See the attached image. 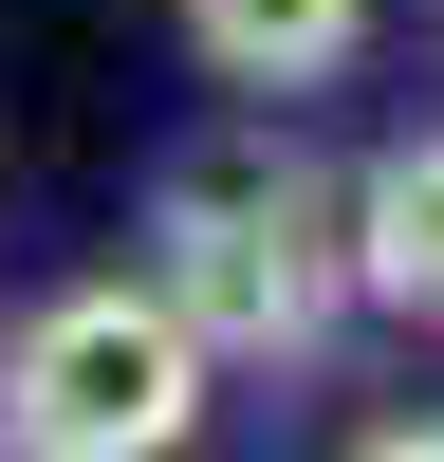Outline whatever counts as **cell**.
I'll list each match as a JSON object with an SVG mask.
<instances>
[{
    "label": "cell",
    "mask_w": 444,
    "mask_h": 462,
    "mask_svg": "<svg viewBox=\"0 0 444 462\" xmlns=\"http://www.w3.org/2000/svg\"><path fill=\"white\" fill-rule=\"evenodd\" d=\"M204 389H222V352L185 333L167 278H74L0 333V444L19 462H167L204 426Z\"/></svg>",
    "instance_id": "cell-1"
},
{
    "label": "cell",
    "mask_w": 444,
    "mask_h": 462,
    "mask_svg": "<svg viewBox=\"0 0 444 462\" xmlns=\"http://www.w3.org/2000/svg\"><path fill=\"white\" fill-rule=\"evenodd\" d=\"M148 278L185 296V333H204L222 370H296V352L333 333V296H352V204H315L278 148L185 167L167 222H148Z\"/></svg>",
    "instance_id": "cell-2"
},
{
    "label": "cell",
    "mask_w": 444,
    "mask_h": 462,
    "mask_svg": "<svg viewBox=\"0 0 444 462\" xmlns=\"http://www.w3.org/2000/svg\"><path fill=\"white\" fill-rule=\"evenodd\" d=\"M185 56L222 93H333L370 56V0H185Z\"/></svg>",
    "instance_id": "cell-3"
},
{
    "label": "cell",
    "mask_w": 444,
    "mask_h": 462,
    "mask_svg": "<svg viewBox=\"0 0 444 462\" xmlns=\"http://www.w3.org/2000/svg\"><path fill=\"white\" fill-rule=\"evenodd\" d=\"M352 296H389V315L444 333V130L370 148V185H352Z\"/></svg>",
    "instance_id": "cell-4"
},
{
    "label": "cell",
    "mask_w": 444,
    "mask_h": 462,
    "mask_svg": "<svg viewBox=\"0 0 444 462\" xmlns=\"http://www.w3.org/2000/svg\"><path fill=\"white\" fill-rule=\"evenodd\" d=\"M370 444H389V462H407V444H444V407H389V426H370Z\"/></svg>",
    "instance_id": "cell-5"
}]
</instances>
